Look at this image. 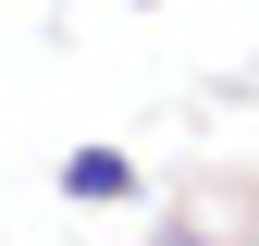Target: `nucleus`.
<instances>
[{
  "instance_id": "nucleus-1",
  "label": "nucleus",
  "mask_w": 259,
  "mask_h": 246,
  "mask_svg": "<svg viewBox=\"0 0 259 246\" xmlns=\"http://www.w3.org/2000/svg\"><path fill=\"white\" fill-rule=\"evenodd\" d=\"M123 184H136V160H123V148H62V197H123Z\"/></svg>"
}]
</instances>
